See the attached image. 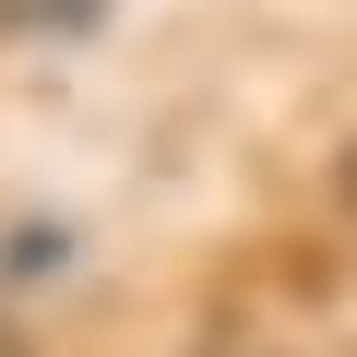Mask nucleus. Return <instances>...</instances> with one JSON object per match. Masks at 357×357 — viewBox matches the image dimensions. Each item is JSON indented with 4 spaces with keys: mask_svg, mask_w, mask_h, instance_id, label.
Instances as JSON below:
<instances>
[{
    "mask_svg": "<svg viewBox=\"0 0 357 357\" xmlns=\"http://www.w3.org/2000/svg\"><path fill=\"white\" fill-rule=\"evenodd\" d=\"M0 13H13V24H96L107 0H0Z\"/></svg>",
    "mask_w": 357,
    "mask_h": 357,
    "instance_id": "nucleus-1",
    "label": "nucleus"
},
{
    "mask_svg": "<svg viewBox=\"0 0 357 357\" xmlns=\"http://www.w3.org/2000/svg\"><path fill=\"white\" fill-rule=\"evenodd\" d=\"M345 203H357V143H345Z\"/></svg>",
    "mask_w": 357,
    "mask_h": 357,
    "instance_id": "nucleus-2",
    "label": "nucleus"
},
{
    "mask_svg": "<svg viewBox=\"0 0 357 357\" xmlns=\"http://www.w3.org/2000/svg\"><path fill=\"white\" fill-rule=\"evenodd\" d=\"M0 357H24V345H13V333H0Z\"/></svg>",
    "mask_w": 357,
    "mask_h": 357,
    "instance_id": "nucleus-3",
    "label": "nucleus"
}]
</instances>
